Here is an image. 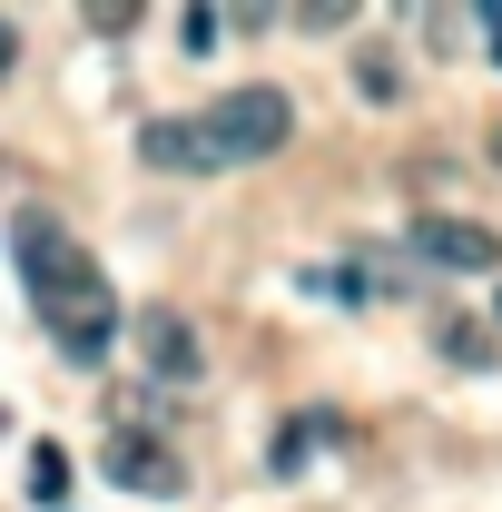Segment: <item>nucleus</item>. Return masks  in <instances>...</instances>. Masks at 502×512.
Here are the masks:
<instances>
[{
	"mask_svg": "<svg viewBox=\"0 0 502 512\" xmlns=\"http://www.w3.org/2000/svg\"><path fill=\"white\" fill-rule=\"evenodd\" d=\"M493 168H502V119H493Z\"/></svg>",
	"mask_w": 502,
	"mask_h": 512,
	"instance_id": "f8f14e48",
	"label": "nucleus"
},
{
	"mask_svg": "<svg viewBox=\"0 0 502 512\" xmlns=\"http://www.w3.org/2000/svg\"><path fill=\"white\" fill-rule=\"evenodd\" d=\"M99 473H109L119 493H158V503H168V493H188V463L158 444V434H128V424L99 444Z\"/></svg>",
	"mask_w": 502,
	"mask_h": 512,
	"instance_id": "20e7f679",
	"label": "nucleus"
},
{
	"mask_svg": "<svg viewBox=\"0 0 502 512\" xmlns=\"http://www.w3.org/2000/svg\"><path fill=\"white\" fill-rule=\"evenodd\" d=\"M138 355H148L158 384H197L207 375V345H197V325L178 316V306H148V316H138Z\"/></svg>",
	"mask_w": 502,
	"mask_h": 512,
	"instance_id": "39448f33",
	"label": "nucleus"
},
{
	"mask_svg": "<svg viewBox=\"0 0 502 512\" xmlns=\"http://www.w3.org/2000/svg\"><path fill=\"white\" fill-rule=\"evenodd\" d=\"M69 493V463H60V444H30V503H60Z\"/></svg>",
	"mask_w": 502,
	"mask_h": 512,
	"instance_id": "6e6552de",
	"label": "nucleus"
},
{
	"mask_svg": "<svg viewBox=\"0 0 502 512\" xmlns=\"http://www.w3.org/2000/svg\"><path fill=\"white\" fill-rule=\"evenodd\" d=\"M10 247H20V276H30V306L50 325V345L69 365H99L119 345V286H109V266L79 247L60 217H40V207L10 217Z\"/></svg>",
	"mask_w": 502,
	"mask_h": 512,
	"instance_id": "f257e3e1",
	"label": "nucleus"
},
{
	"mask_svg": "<svg viewBox=\"0 0 502 512\" xmlns=\"http://www.w3.org/2000/svg\"><path fill=\"white\" fill-rule=\"evenodd\" d=\"M197 138H207V168H256V158H276L296 138V99L276 79H247L217 109H197Z\"/></svg>",
	"mask_w": 502,
	"mask_h": 512,
	"instance_id": "f03ea898",
	"label": "nucleus"
},
{
	"mask_svg": "<svg viewBox=\"0 0 502 512\" xmlns=\"http://www.w3.org/2000/svg\"><path fill=\"white\" fill-rule=\"evenodd\" d=\"M10 60H20V30H10V20H0V79H10Z\"/></svg>",
	"mask_w": 502,
	"mask_h": 512,
	"instance_id": "9d476101",
	"label": "nucleus"
},
{
	"mask_svg": "<svg viewBox=\"0 0 502 512\" xmlns=\"http://www.w3.org/2000/svg\"><path fill=\"white\" fill-rule=\"evenodd\" d=\"M335 434H345V414H296V424L266 444V463H276V473H296V463H306L315 444H335Z\"/></svg>",
	"mask_w": 502,
	"mask_h": 512,
	"instance_id": "0eeeda50",
	"label": "nucleus"
},
{
	"mask_svg": "<svg viewBox=\"0 0 502 512\" xmlns=\"http://www.w3.org/2000/svg\"><path fill=\"white\" fill-rule=\"evenodd\" d=\"M483 30H493V60H502V10H493V0H483Z\"/></svg>",
	"mask_w": 502,
	"mask_h": 512,
	"instance_id": "9b49d317",
	"label": "nucleus"
},
{
	"mask_svg": "<svg viewBox=\"0 0 502 512\" xmlns=\"http://www.w3.org/2000/svg\"><path fill=\"white\" fill-rule=\"evenodd\" d=\"M443 355H453V365H493V335H483V325H443Z\"/></svg>",
	"mask_w": 502,
	"mask_h": 512,
	"instance_id": "1a4fd4ad",
	"label": "nucleus"
},
{
	"mask_svg": "<svg viewBox=\"0 0 502 512\" xmlns=\"http://www.w3.org/2000/svg\"><path fill=\"white\" fill-rule=\"evenodd\" d=\"M414 256H424V266H453V276H493L502 237L483 227V217H443V207H424V217H414Z\"/></svg>",
	"mask_w": 502,
	"mask_h": 512,
	"instance_id": "7ed1b4c3",
	"label": "nucleus"
},
{
	"mask_svg": "<svg viewBox=\"0 0 502 512\" xmlns=\"http://www.w3.org/2000/svg\"><path fill=\"white\" fill-rule=\"evenodd\" d=\"M493 325H502V286H493Z\"/></svg>",
	"mask_w": 502,
	"mask_h": 512,
	"instance_id": "ddd939ff",
	"label": "nucleus"
},
{
	"mask_svg": "<svg viewBox=\"0 0 502 512\" xmlns=\"http://www.w3.org/2000/svg\"><path fill=\"white\" fill-rule=\"evenodd\" d=\"M138 158H148V168H178V178H207V138H197V119H148V128H138Z\"/></svg>",
	"mask_w": 502,
	"mask_h": 512,
	"instance_id": "423d86ee",
	"label": "nucleus"
}]
</instances>
